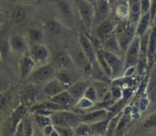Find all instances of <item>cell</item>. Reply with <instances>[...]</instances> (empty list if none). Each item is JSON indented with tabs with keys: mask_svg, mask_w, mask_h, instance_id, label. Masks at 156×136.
Here are the masks:
<instances>
[{
	"mask_svg": "<svg viewBox=\"0 0 156 136\" xmlns=\"http://www.w3.org/2000/svg\"><path fill=\"white\" fill-rule=\"evenodd\" d=\"M52 124L56 127H68L73 128L79 122L83 121L81 115L72 112L69 109H62L53 112L51 115Z\"/></svg>",
	"mask_w": 156,
	"mask_h": 136,
	"instance_id": "obj_1",
	"label": "cell"
},
{
	"mask_svg": "<svg viewBox=\"0 0 156 136\" xmlns=\"http://www.w3.org/2000/svg\"><path fill=\"white\" fill-rule=\"evenodd\" d=\"M56 68L52 63H43L37 68L30 74L26 81L35 84V85H44L49 80L55 77Z\"/></svg>",
	"mask_w": 156,
	"mask_h": 136,
	"instance_id": "obj_2",
	"label": "cell"
},
{
	"mask_svg": "<svg viewBox=\"0 0 156 136\" xmlns=\"http://www.w3.org/2000/svg\"><path fill=\"white\" fill-rule=\"evenodd\" d=\"M80 20L87 30H92L95 20V5L87 0H75Z\"/></svg>",
	"mask_w": 156,
	"mask_h": 136,
	"instance_id": "obj_3",
	"label": "cell"
},
{
	"mask_svg": "<svg viewBox=\"0 0 156 136\" xmlns=\"http://www.w3.org/2000/svg\"><path fill=\"white\" fill-rule=\"evenodd\" d=\"M102 52L112 71V79L123 77L125 71V63L119 55L102 49Z\"/></svg>",
	"mask_w": 156,
	"mask_h": 136,
	"instance_id": "obj_4",
	"label": "cell"
},
{
	"mask_svg": "<svg viewBox=\"0 0 156 136\" xmlns=\"http://www.w3.org/2000/svg\"><path fill=\"white\" fill-rule=\"evenodd\" d=\"M140 37L136 36L125 52V69L130 66H136L140 58Z\"/></svg>",
	"mask_w": 156,
	"mask_h": 136,
	"instance_id": "obj_5",
	"label": "cell"
},
{
	"mask_svg": "<svg viewBox=\"0 0 156 136\" xmlns=\"http://www.w3.org/2000/svg\"><path fill=\"white\" fill-rule=\"evenodd\" d=\"M81 73L83 72L76 67L67 68V69H59L56 70L55 77L60 82H62L66 87V88H68L70 86L81 79Z\"/></svg>",
	"mask_w": 156,
	"mask_h": 136,
	"instance_id": "obj_6",
	"label": "cell"
},
{
	"mask_svg": "<svg viewBox=\"0 0 156 136\" xmlns=\"http://www.w3.org/2000/svg\"><path fill=\"white\" fill-rule=\"evenodd\" d=\"M28 83H29L28 85L24 86L20 89L19 95H20V103L24 104L30 109V107H31L37 101V98L39 97V91L37 88L38 85H35L30 82Z\"/></svg>",
	"mask_w": 156,
	"mask_h": 136,
	"instance_id": "obj_7",
	"label": "cell"
},
{
	"mask_svg": "<svg viewBox=\"0 0 156 136\" xmlns=\"http://www.w3.org/2000/svg\"><path fill=\"white\" fill-rule=\"evenodd\" d=\"M29 108L27 106H25L24 104L22 103H20L19 106H17L13 111L11 112L10 116H9V122H8V130L9 131V134H13L14 135V132L16 131V128L17 126L19 125V123L24 119V117L29 113Z\"/></svg>",
	"mask_w": 156,
	"mask_h": 136,
	"instance_id": "obj_8",
	"label": "cell"
},
{
	"mask_svg": "<svg viewBox=\"0 0 156 136\" xmlns=\"http://www.w3.org/2000/svg\"><path fill=\"white\" fill-rule=\"evenodd\" d=\"M70 54L73 60L75 67L81 70L84 74H89L91 68V61L87 58L79 44H78V48L73 52H70Z\"/></svg>",
	"mask_w": 156,
	"mask_h": 136,
	"instance_id": "obj_9",
	"label": "cell"
},
{
	"mask_svg": "<svg viewBox=\"0 0 156 136\" xmlns=\"http://www.w3.org/2000/svg\"><path fill=\"white\" fill-rule=\"evenodd\" d=\"M36 62L32 59L30 53L22 54L19 60V72L21 80H27L30 74L36 68Z\"/></svg>",
	"mask_w": 156,
	"mask_h": 136,
	"instance_id": "obj_10",
	"label": "cell"
},
{
	"mask_svg": "<svg viewBox=\"0 0 156 136\" xmlns=\"http://www.w3.org/2000/svg\"><path fill=\"white\" fill-rule=\"evenodd\" d=\"M95 20H94V26L98 25L101 21L109 18L111 13V6L108 2V0H95Z\"/></svg>",
	"mask_w": 156,
	"mask_h": 136,
	"instance_id": "obj_11",
	"label": "cell"
},
{
	"mask_svg": "<svg viewBox=\"0 0 156 136\" xmlns=\"http://www.w3.org/2000/svg\"><path fill=\"white\" fill-rule=\"evenodd\" d=\"M29 53L36 62V63H46L50 57V52L47 46H45L41 42L30 44Z\"/></svg>",
	"mask_w": 156,
	"mask_h": 136,
	"instance_id": "obj_12",
	"label": "cell"
},
{
	"mask_svg": "<svg viewBox=\"0 0 156 136\" xmlns=\"http://www.w3.org/2000/svg\"><path fill=\"white\" fill-rule=\"evenodd\" d=\"M56 70L59 69H67V68H73L75 67V64L73 63V60L69 52L66 51H61L58 52L53 58V63Z\"/></svg>",
	"mask_w": 156,
	"mask_h": 136,
	"instance_id": "obj_13",
	"label": "cell"
},
{
	"mask_svg": "<svg viewBox=\"0 0 156 136\" xmlns=\"http://www.w3.org/2000/svg\"><path fill=\"white\" fill-rule=\"evenodd\" d=\"M78 44H79L83 52L86 53V55L91 62L97 59V51L89 36L87 33H79V35H78Z\"/></svg>",
	"mask_w": 156,
	"mask_h": 136,
	"instance_id": "obj_14",
	"label": "cell"
},
{
	"mask_svg": "<svg viewBox=\"0 0 156 136\" xmlns=\"http://www.w3.org/2000/svg\"><path fill=\"white\" fill-rule=\"evenodd\" d=\"M65 89H67L66 87L62 82H60L56 77L46 82L42 86V88H41L42 94L47 98H51L54 97L55 95L59 94L60 92H62Z\"/></svg>",
	"mask_w": 156,
	"mask_h": 136,
	"instance_id": "obj_15",
	"label": "cell"
},
{
	"mask_svg": "<svg viewBox=\"0 0 156 136\" xmlns=\"http://www.w3.org/2000/svg\"><path fill=\"white\" fill-rule=\"evenodd\" d=\"M9 43H10V47H11L12 52L20 53L21 55L25 54V53H28L29 51H30L29 42L21 35L13 34L9 38Z\"/></svg>",
	"mask_w": 156,
	"mask_h": 136,
	"instance_id": "obj_16",
	"label": "cell"
},
{
	"mask_svg": "<svg viewBox=\"0 0 156 136\" xmlns=\"http://www.w3.org/2000/svg\"><path fill=\"white\" fill-rule=\"evenodd\" d=\"M82 120L87 123H94L106 120L109 117L108 109H92L89 112H86L81 115Z\"/></svg>",
	"mask_w": 156,
	"mask_h": 136,
	"instance_id": "obj_17",
	"label": "cell"
},
{
	"mask_svg": "<svg viewBox=\"0 0 156 136\" xmlns=\"http://www.w3.org/2000/svg\"><path fill=\"white\" fill-rule=\"evenodd\" d=\"M90 84L91 82L87 79H80L77 82H75L74 84H73L72 86H70L67 88V90L76 102L78 99H80L81 98L84 97L85 92L87 88L90 86Z\"/></svg>",
	"mask_w": 156,
	"mask_h": 136,
	"instance_id": "obj_18",
	"label": "cell"
},
{
	"mask_svg": "<svg viewBox=\"0 0 156 136\" xmlns=\"http://www.w3.org/2000/svg\"><path fill=\"white\" fill-rule=\"evenodd\" d=\"M88 75L93 81H102V82L111 83V79L106 74L102 66L98 63V59L91 62V68Z\"/></svg>",
	"mask_w": 156,
	"mask_h": 136,
	"instance_id": "obj_19",
	"label": "cell"
},
{
	"mask_svg": "<svg viewBox=\"0 0 156 136\" xmlns=\"http://www.w3.org/2000/svg\"><path fill=\"white\" fill-rule=\"evenodd\" d=\"M116 25H117V23H115L114 20H111L110 18L101 21L100 23H98V25L95 26L96 27V30H95L96 36L102 41L105 37L111 34L114 31Z\"/></svg>",
	"mask_w": 156,
	"mask_h": 136,
	"instance_id": "obj_20",
	"label": "cell"
},
{
	"mask_svg": "<svg viewBox=\"0 0 156 136\" xmlns=\"http://www.w3.org/2000/svg\"><path fill=\"white\" fill-rule=\"evenodd\" d=\"M59 14L62 19L67 23V25H71L73 23V10L70 2L66 0H61L56 4Z\"/></svg>",
	"mask_w": 156,
	"mask_h": 136,
	"instance_id": "obj_21",
	"label": "cell"
},
{
	"mask_svg": "<svg viewBox=\"0 0 156 136\" xmlns=\"http://www.w3.org/2000/svg\"><path fill=\"white\" fill-rule=\"evenodd\" d=\"M156 56V25H152L150 30L148 51H147V63L148 67H151Z\"/></svg>",
	"mask_w": 156,
	"mask_h": 136,
	"instance_id": "obj_22",
	"label": "cell"
},
{
	"mask_svg": "<svg viewBox=\"0 0 156 136\" xmlns=\"http://www.w3.org/2000/svg\"><path fill=\"white\" fill-rule=\"evenodd\" d=\"M102 43H103V49L104 50L114 52L118 55H120L123 52L121 48H120L119 40L117 38L116 34L114 33V31L111 34L108 35L107 37H105L102 40Z\"/></svg>",
	"mask_w": 156,
	"mask_h": 136,
	"instance_id": "obj_23",
	"label": "cell"
},
{
	"mask_svg": "<svg viewBox=\"0 0 156 136\" xmlns=\"http://www.w3.org/2000/svg\"><path fill=\"white\" fill-rule=\"evenodd\" d=\"M129 20L130 23L137 25L138 21L140 20L142 15L140 0H129Z\"/></svg>",
	"mask_w": 156,
	"mask_h": 136,
	"instance_id": "obj_24",
	"label": "cell"
},
{
	"mask_svg": "<svg viewBox=\"0 0 156 136\" xmlns=\"http://www.w3.org/2000/svg\"><path fill=\"white\" fill-rule=\"evenodd\" d=\"M151 26H152V21L150 12L142 14L136 25V36L141 37L144 33H146L151 30Z\"/></svg>",
	"mask_w": 156,
	"mask_h": 136,
	"instance_id": "obj_25",
	"label": "cell"
},
{
	"mask_svg": "<svg viewBox=\"0 0 156 136\" xmlns=\"http://www.w3.org/2000/svg\"><path fill=\"white\" fill-rule=\"evenodd\" d=\"M50 99L58 103L59 105H61L62 107H63L66 109H69V108L71 106H74V104H75V100L73 98V97L70 95V93L68 92L67 89L60 92L59 94L55 95L54 97L51 98Z\"/></svg>",
	"mask_w": 156,
	"mask_h": 136,
	"instance_id": "obj_26",
	"label": "cell"
},
{
	"mask_svg": "<svg viewBox=\"0 0 156 136\" xmlns=\"http://www.w3.org/2000/svg\"><path fill=\"white\" fill-rule=\"evenodd\" d=\"M115 8H116L115 14L119 21L129 20V0H118Z\"/></svg>",
	"mask_w": 156,
	"mask_h": 136,
	"instance_id": "obj_27",
	"label": "cell"
},
{
	"mask_svg": "<svg viewBox=\"0 0 156 136\" xmlns=\"http://www.w3.org/2000/svg\"><path fill=\"white\" fill-rule=\"evenodd\" d=\"M43 31L36 27H30L27 30V36L28 41L30 44L33 43H40L43 40Z\"/></svg>",
	"mask_w": 156,
	"mask_h": 136,
	"instance_id": "obj_28",
	"label": "cell"
},
{
	"mask_svg": "<svg viewBox=\"0 0 156 136\" xmlns=\"http://www.w3.org/2000/svg\"><path fill=\"white\" fill-rule=\"evenodd\" d=\"M130 122H131V116L130 114L129 113H124L122 114L120 120H119V125L116 129V131H115V134L114 135H121V134H124L127 130L129 128V125H130Z\"/></svg>",
	"mask_w": 156,
	"mask_h": 136,
	"instance_id": "obj_29",
	"label": "cell"
},
{
	"mask_svg": "<svg viewBox=\"0 0 156 136\" xmlns=\"http://www.w3.org/2000/svg\"><path fill=\"white\" fill-rule=\"evenodd\" d=\"M108 121H109V118L100 120V121L90 123V127L92 130V135H103V134L106 135L107 131H108Z\"/></svg>",
	"mask_w": 156,
	"mask_h": 136,
	"instance_id": "obj_30",
	"label": "cell"
},
{
	"mask_svg": "<svg viewBox=\"0 0 156 136\" xmlns=\"http://www.w3.org/2000/svg\"><path fill=\"white\" fill-rule=\"evenodd\" d=\"M44 29L45 30L52 36H57L60 35L62 32V25L61 22L55 20H51L45 22L44 24Z\"/></svg>",
	"mask_w": 156,
	"mask_h": 136,
	"instance_id": "obj_31",
	"label": "cell"
},
{
	"mask_svg": "<svg viewBox=\"0 0 156 136\" xmlns=\"http://www.w3.org/2000/svg\"><path fill=\"white\" fill-rule=\"evenodd\" d=\"M92 84L94 85L98 96V101H100L110 90V83H107V82H102V81H93L92 80Z\"/></svg>",
	"mask_w": 156,
	"mask_h": 136,
	"instance_id": "obj_32",
	"label": "cell"
},
{
	"mask_svg": "<svg viewBox=\"0 0 156 136\" xmlns=\"http://www.w3.org/2000/svg\"><path fill=\"white\" fill-rule=\"evenodd\" d=\"M123 114V109L119 112H118L117 114L113 115L112 117L109 118V121H108V131H107V134L108 136H110V135H114L115 134V131H116V129L119 125V120L121 118Z\"/></svg>",
	"mask_w": 156,
	"mask_h": 136,
	"instance_id": "obj_33",
	"label": "cell"
},
{
	"mask_svg": "<svg viewBox=\"0 0 156 136\" xmlns=\"http://www.w3.org/2000/svg\"><path fill=\"white\" fill-rule=\"evenodd\" d=\"M26 18H27V12L22 7L17 6L14 8V9L12 10V13H11V20L15 23H17V24L22 23L23 21H25Z\"/></svg>",
	"mask_w": 156,
	"mask_h": 136,
	"instance_id": "obj_34",
	"label": "cell"
},
{
	"mask_svg": "<svg viewBox=\"0 0 156 136\" xmlns=\"http://www.w3.org/2000/svg\"><path fill=\"white\" fill-rule=\"evenodd\" d=\"M73 133L74 135L84 136V135H92V130L90 124L85 121H81L76 126L73 127Z\"/></svg>",
	"mask_w": 156,
	"mask_h": 136,
	"instance_id": "obj_35",
	"label": "cell"
},
{
	"mask_svg": "<svg viewBox=\"0 0 156 136\" xmlns=\"http://www.w3.org/2000/svg\"><path fill=\"white\" fill-rule=\"evenodd\" d=\"M11 102V90L0 92V114L4 112Z\"/></svg>",
	"mask_w": 156,
	"mask_h": 136,
	"instance_id": "obj_36",
	"label": "cell"
},
{
	"mask_svg": "<svg viewBox=\"0 0 156 136\" xmlns=\"http://www.w3.org/2000/svg\"><path fill=\"white\" fill-rule=\"evenodd\" d=\"M10 52H12L9 40H7L5 37H0V59L5 60L9 57Z\"/></svg>",
	"mask_w": 156,
	"mask_h": 136,
	"instance_id": "obj_37",
	"label": "cell"
},
{
	"mask_svg": "<svg viewBox=\"0 0 156 136\" xmlns=\"http://www.w3.org/2000/svg\"><path fill=\"white\" fill-rule=\"evenodd\" d=\"M33 120H35V122L37 123V125L41 128V130L42 128H44L45 126L52 123L51 119V116H49V115L33 114Z\"/></svg>",
	"mask_w": 156,
	"mask_h": 136,
	"instance_id": "obj_38",
	"label": "cell"
},
{
	"mask_svg": "<svg viewBox=\"0 0 156 136\" xmlns=\"http://www.w3.org/2000/svg\"><path fill=\"white\" fill-rule=\"evenodd\" d=\"M95 104L96 103H94L90 99L87 98L86 97H83V98H81L80 99H78L75 102L74 107L77 108V109H82V110H87V109L90 110L91 109H93Z\"/></svg>",
	"mask_w": 156,
	"mask_h": 136,
	"instance_id": "obj_39",
	"label": "cell"
},
{
	"mask_svg": "<svg viewBox=\"0 0 156 136\" xmlns=\"http://www.w3.org/2000/svg\"><path fill=\"white\" fill-rule=\"evenodd\" d=\"M33 118L30 117V115L28 113L24 119H23V126H24V134L25 135H32L34 134L33 131Z\"/></svg>",
	"mask_w": 156,
	"mask_h": 136,
	"instance_id": "obj_40",
	"label": "cell"
},
{
	"mask_svg": "<svg viewBox=\"0 0 156 136\" xmlns=\"http://www.w3.org/2000/svg\"><path fill=\"white\" fill-rule=\"evenodd\" d=\"M110 93L115 101H118L123 98V88L119 85L110 84Z\"/></svg>",
	"mask_w": 156,
	"mask_h": 136,
	"instance_id": "obj_41",
	"label": "cell"
},
{
	"mask_svg": "<svg viewBox=\"0 0 156 136\" xmlns=\"http://www.w3.org/2000/svg\"><path fill=\"white\" fill-rule=\"evenodd\" d=\"M84 97H86L87 98L90 99V100L93 101L94 103L98 102V96L97 90H96V88H95V87H94V85H93L92 83H91L90 86L87 88Z\"/></svg>",
	"mask_w": 156,
	"mask_h": 136,
	"instance_id": "obj_42",
	"label": "cell"
},
{
	"mask_svg": "<svg viewBox=\"0 0 156 136\" xmlns=\"http://www.w3.org/2000/svg\"><path fill=\"white\" fill-rule=\"evenodd\" d=\"M142 127L147 130H151L156 128V112L151 114L142 121Z\"/></svg>",
	"mask_w": 156,
	"mask_h": 136,
	"instance_id": "obj_43",
	"label": "cell"
},
{
	"mask_svg": "<svg viewBox=\"0 0 156 136\" xmlns=\"http://www.w3.org/2000/svg\"><path fill=\"white\" fill-rule=\"evenodd\" d=\"M56 130L58 131V134L60 136H68V135H74L73 129L68 128V127H56Z\"/></svg>",
	"mask_w": 156,
	"mask_h": 136,
	"instance_id": "obj_44",
	"label": "cell"
},
{
	"mask_svg": "<svg viewBox=\"0 0 156 136\" xmlns=\"http://www.w3.org/2000/svg\"><path fill=\"white\" fill-rule=\"evenodd\" d=\"M140 3H141L142 14L149 12L150 6H151V0H140Z\"/></svg>",
	"mask_w": 156,
	"mask_h": 136,
	"instance_id": "obj_45",
	"label": "cell"
},
{
	"mask_svg": "<svg viewBox=\"0 0 156 136\" xmlns=\"http://www.w3.org/2000/svg\"><path fill=\"white\" fill-rule=\"evenodd\" d=\"M2 21H3V15L1 12H0V26H1V24H2Z\"/></svg>",
	"mask_w": 156,
	"mask_h": 136,
	"instance_id": "obj_46",
	"label": "cell"
},
{
	"mask_svg": "<svg viewBox=\"0 0 156 136\" xmlns=\"http://www.w3.org/2000/svg\"><path fill=\"white\" fill-rule=\"evenodd\" d=\"M21 1H24V2H32L34 0H21Z\"/></svg>",
	"mask_w": 156,
	"mask_h": 136,
	"instance_id": "obj_47",
	"label": "cell"
},
{
	"mask_svg": "<svg viewBox=\"0 0 156 136\" xmlns=\"http://www.w3.org/2000/svg\"><path fill=\"white\" fill-rule=\"evenodd\" d=\"M153 25H156V15H155V18H154V20H153Z\"/></svg>",
	"mask_w": 156,
	"mask_h": 136,
	"instance_id": "obj_48",
	"label": "cell"
},
{
	"mask_svg": "<svg viewBox=\"0 0 156 136\" xmlns=\"http://www.w3.org/2000/svg\"><path fill=\"white\" fill-rule=\"evenodd\" d=\"M87 1H90V2H92V3H94V0H87Z\"/></svg>",
	"mask_w": 156,
	"mask_h": 136,
	"instance_id": "obj_49",
	"label": "cell"
},
{
	"mask_svg": "<svg viewBox=\"0 0 156 136\" xmlns=\"http://www.w3.org/2000/svg\"><path fill=\"white\" fill-rule=\"evenodd\" d=\"M0 7H1V0H0Z\"/></svg>",
	"mask_w": 156,
	"mask_h": 136,
	"instance_id": "obj_50",
	"label": "cell"
},
{
	"mask_svg": "<svg viewBox=\"0 0 156 136\" xmlns=\"http://www.w3.org/2000/svg\"><path fill=\"white\" fill-rule=\"evenodd\" d=\"M9 1H15V0H9Z\"/></svg>",
	"mask_w": 156,
	"mask_h": 136,
	"instance_id": "obj_51",
	"label": "cell"
},
{
	"mask_svg": "<svg viewBox=\"0 0 156 136\" xmlns=\"http://www.w3.org/2000/svg\"><path fill=\"white\" fill-rule=\"evenodd\" d=\"M94 2H95V0H94Z\"/></svg>",
	"mask_w": 156,
	"mask_h": 136,
	"instance_id": "obj_52",
	"label": "cell"
}]
</instances>
